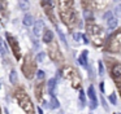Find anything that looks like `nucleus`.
<instances>
[{"mask_svg": "<svg viewBox=\"0 0 121 114\" xmlns=\"http://www.w3.org/2000/svg\"><path fill=\"white\" fill-rule=\"evenodd\" d=\"M86 30L92 43L95 45H102L103 41H104V31H103V28L100 26L95 25V23H87Z\"/></svg>", "mask_w": 121, "mask_h": 114, "instance_id": "obj_1", "label": "nucleus"}, {"mask_svg": "<svg viewBox=\"0 0 121 114\" xmlns=\"http://www.w3.org/2000/svg\"><path fill=\"white\" fill-rule=\"evenodd\" d=\"M57 34H59V36H60L61 41H63V43H64V44H65V45H66V40H65V36H64V34L61 33L60 30H57Z\"/></svg>", "mask_w": 121, "mask_h": 114, "instance_id": "obj_31", "label": "nucleus"}, {"mask_svg": "<svg viewBox=\"0 0 121 114\" xmlns=\"http://www.w3.org/2000/svg\"><path fill=\"white\" fill-rule=\"evenodd\" d=\"M59 106H60V104H59V100L55 97V96H51V101H50V108L51 109H57Z\"/></svg>", "mask_w": 121, "mask_h": 114, "instance_id": "obj_17", "label": "nucleus"}, {"mask_svg": "<svg viewBox=\"0 0 121 114\" xmlns=\"http://www.w3.org/2000/svg\"><path fill=\"white\" fill-rule=\"evenodd\" d=\"M87 95H89V98L90 101H98L96 98V93H95V90H94V86H89V88H87Z\"/></svg>", "mask_w": 121, "mask_h": 114, "instance_id": "obj_12", "label": "nucleus"}, {"mask_svg": "<svg viewBox=\"0 0 121 114\" xmlns=\"http://www.w3.org/2000/svg\"><path fill=\"white\" fill-rule=\"evenodd\" d=\"M107 51L111 53H121V30L109 36L107 41Z\"/></svg>", "mask_w": 121, "mask_h": 114, "instance_id": "obj_3", "label": "nucleus"}, {"mask_svg": "<svg viewBox=\"0 0 121 114\" xmlns=\"http://www.w3.org/2000/svg\"><path fill=\"white\" fill-rule=\"evenodd\" d=\"M81 38H82V34L81 33H74L73 34V39L76 41H79V40H81Z\"/></svg>", "mask_w": 121, "mask_h": 114, "instance_id": "obj_28", "label": "nucleus"}, {"mask_svg": "<svg viewBox=\"0 0 121 114\" xmlns=\"http://www.w3.org/2000/svg\"><path fill=\"white\" fill-rule=\"evenodd\" d=\"M43 41L47 43V44H50V43L53 41V33L51 30H46L44 31V34H43Z\"/></svg>", "mask_w": 121, "mask_h": 114, "instance_id": "obj_11", "label": "nucleus"}, {"mask_svg": "<svg viewBox=\"0 0 121 114\" xmlns=\"http://www.w3.org/2000/svg\"><path fill=\"white\" fill-rule=\"evenodd\" d=\"M0 10L3 13H5V10H7V1L5 0H0Z\"/></svg>", "mask_w": 121, "mask_h": 114, "instance_id": "obj_23", "label": "nucleus"}, {"mask_svg": "<svg viewBox=\"0 0 121 114\" xmlns=\"http://www.w3.org/2000/svg\"><path fill=\"white\" fill-rule=\"evenodd\" d=\"M89 108L91 109V110H95V109L98 108V101H90V102H89Z\"/></svg>", "mask_w": 121, "mask_h": 114, "instance_id": "obj_27", "label": "nucleus"}, {"mask_svg": "<svg viewBox=\"0 0 121 114\" xmlns=\"http://www.w3.org/2000/svg\"><path fill=\"white\" fill-rule=\"evenodd\" d=\"M99 87H100V92L104 93V84H103V82H100V83H99Z\"/></svg>", "mask_w": 121, "mask_h": 114, "instance_id": "obj_34", "label": "nucleus"}, {"mask_svg": "<svg viewBox=\"0 0 121 114\" xmlns=\"http://www.w3.org/2000/svg\"><path fill=\"white\" fill-rule=\"evenodd\" d=\"M89 75H90V79H94L95 78V74H94V69L91 66H89Z\"/></svg>", "mask_w": 121, "mask_h": 114, "instance_id": "obj_32", "label": "nucleus"}, {"mask_svg": "<svg viewBox=\"0 0 121 114\" xmlns=\"http://www.w3.org/2000/svg\"><path fill=\"white\" fill-rule=\"evenodd\" d=\"M50 56L52 60H55V61H59V60H61V56H60V52H59V48L56 44L52 43V47H50Z\"/></svg>", "mask_w": 121, "mask_h": 114, "instance_id": "obj_8", "label": "nucleus"}, {"mask_svg": "<svg viewBox=\"0 0 121 114\" xmlns=\"http://www.w3.org/2000/svg\"><path fill=\"white\" fill-rule=\"evenodd\" d=\"M43 1H47V3H50V4H51V0H43Z\"/></svg>", "mask_w": 121, "mask_h": 114, "instance_id": "obj_37", "label": "nucleus"}, {"mask_svg": "<svg viewBox=\"0 0 121 114\" xmlns=\"http://www.w3.org/2000/svg\"><path fill=\"white\" fill-rule=\"evenodd\" d=\"M18 4L22 10H29V3H27V0H20Z\"/></svg>", "mask_w": 121, "mask_h": 114, "instance_id": "obj_20", "label": "nucleus"}, {"mask_svg": "<svg viewBox=\"0 0 121 114\" xmlns=\"http://www.w3.org/2000/svg\"><path fill=\"white\" fill-rule=\"evenodd\" d=\"M100 102H102V105H103V108H104V110H108V105H107V101L104 100V97H100Z\"/></svg>", "mask_w": 121, "mask_h": 114, "instance_id": "obj_30", "label": "nucleus"}, {"mask_svg": "<svg viewBox=\"0 0 121 114\" xmlns=\"http://www.w3.org/2000/svg\"><path fill=\"white\" fill-rule=\"evenodd\" d=\"M107 27H108V30H115L117 27V20L116 18H111L109 21H107Z\"/></svg>", "mask_w": 121, "mask_h": 114, "instance_id": "obj_16", "label": "nucleus"}, {"mask_svg": "<svg viewBox=\"0 0 121 114\" xmlns=\"http://www.w3.org/2000/svg\"><path fill=\"white\" fill-rule=\"evenodd\" d=\"M38 113H39V114H43V110H42L40 108H38Z\"/></svg>", "mask_w": 121, "mask_h": 114, "instance_id": "obj_36", "label": "nucleus"}, {"mask_svg": "<svg viewBox=\"0 0 121 114\" xmlns=\"http://www.w3.org/2000/svg\"><path fill=\"white\" fill-rule=\"evenodd\" d=\"M44 77H46V74H44V71H43V70H38V71H37L38 80H43V79H44Z\"/></svg>", "mask_w": 121, "mask_h": 114, "instance_id": "obj_24", "label": "nucleus"}, {"mask_svg": "<svg viewBox=\"0 0 121 114\" xmlns=\"http://www.w3.org/2000/svg\"><path fill=\"white\" fill-rule=\"evenodd\" d=\"M44 57H46L44 52H39V53L37 54V62H42L43 60H44Z\"/></svg>", "mask_w": 121, "mask_h": 114, "instance_id": "obj_25", "label": "nucleus"}, {"mask_svg": "<svg viewBox=\"0 0 121 114\" xmlns=\"http://www.w3.org/2000/svg\"><path fill=\"white\" fill-rule=\"evenodd\" d=\"M42 93H43V84L42 83H38L35 86V96H37L38 101H42Z\"/></svg>", "mask_w": 121, "mask_h": 114, "instance_id": "obj_13", "label": "nucleus"}, {"mask_svg": "<svg viewBox=\"0 0 121 114\" xmlns=\"http://www.w3.org/2000/svg\"><path fill=\"white\" fill-rule=\"evenodd\" d=\"M115 114H121V113H115Z\"/></svg>", "mask_w": 121, "mask_h": 114, "instance_id": "obj_38", "label": "nucleus"}, {"mask_svg": "<svg viewBox=\"0 0 121 114\" xmlns=\"http://www.w3.org/2000/svg\"><path fill=\"white\" fill-rule=\"evenodd\" d=\"M9 80H11L12 84H17V80H18V78H17V71H16V70H12V71H11Z\"/></svg>", "mask_w": 121, "mask_h": 114, "instance_id": "obj_18", "label": "nucleus"}, {"mask_svg": "<svg viewBox=\"0 0 121 114\" xmlns=\"http://www.w3.org/2000/svg\"><path fill=\"white\" fill-rule=\"evenodd\" d=\"M22 73H24V75L27 78V79H31L33 77H34V73H35V64L31 61V56L30 54H27L26 57H25V62L22 64Z\"/></svg>", "mask_w": 121, "mask_h": 114, "instance_id": "obj_4", "label": "nucleus"}, {"mask_svg": "<svg viewBox=\"0 0 121 114\" xmlns=\"http://www.w3.org/2000/svg\"><path fill=\"white\" fill-rule=\"evenodd\" d=\"M109 102L112 104V105H117V97H116L115 93H111L109 95Z\"/></svg>", "mask_w": 121, "mask_h": 114, "instance_id": "obj_22", "label": "nucleus"}, {"mask_svg": "<svg viewBox=\"0 0 121 114\" xmlns=\"http://www.w3.org/2000/svg\"><path fill=\"white\" fill-rule=\"evenodd\" d=\"M85 17H86V18L91 17V13H90V12H87V10H85Z\"/></svg>", "mask_w": 121, "mask_h": 114, "instance_id": "obj_35", "label": "nucleus"}, {"mask_svg": "<svg viewBox=\"0 0 121 114\" xmlns=\"http://www.w3.org/2000/svg\"><path fill=\"white\" fill-rule=\"evenodd\" d=\"M111 18H113V14H112V12L111 10H108L107 13L104 14V20H107V21H109Z\"/></svg>", "mask_w": 121, "mask_h": 114, "instance_id": "obj_29", "label": "nucleus"}, {"mask_svg": "<svg viewBox=\"0 0 121 114\" xmlns=\"http://www.w3.org/2000/svg\"><path fill=\"white\" fill-rule=\"evenodd\" d=\"M24 25L25 26L34 25V18H33L31 14H25V17H24Z\"/></svg>", "mask_w": 121, "mask_h": 114, "instance_id": "obj_15", "label": "nucleus"}, {"mask_svg": "<svg viewBox=\"0 0 121 114\" xmlns=\"http://www.w3.org/2000/svg\"><path fill=\"white\" fill-rule=\"evenodd\" d=\"M14 96H16L20 106L24 109L25 113L26 114H34V106H33V102H31V100H30L29 95H27L24 90H17Z\"/></svg>", "mask_w": 121, "mask_h": 114, "instance_id": "obj_2", "label": "nucleus"}, {"mask_svg": "<svg viewBox=\"0 0 121 114\" xmlns=\"http://www.w3.org/2000/svg\"><path fill=\"white\" fill-rule=\"evenodd\" d=\"M7 40H8L9 45H11L12 51H13L14 53V57H16L17 60H20V45H18V41L16 40V39L13 38V36L11 35V34H7Z\"/></svg>", "mask_w": 121, "mask_h": 114, "instance_id": "obj_6", "label": "nucleus"}, {"mask_svg": "<svg viewBox=\"0 0 121 114\" xmlns=\"http://www.w3.org/2000/svg\"><path fill=\"white\" fill-rule=\"evenodd\" d=\"M115 10H116V14H117V16H121V4H120V5H117Z\"/></svg>", "mask_w": 121, "mask_h": 114, "instance_id": "obj_33", "label": "nucleus"}, {"mask_svg": "<svg viewBox=\"0 0 121 114\" xmlns=\"http://www.w3.org/2000/svg\"><path fill=\"white\" fill-rule=\"evenodd\" d=\"M86 104V98H85V92L83 91H79V109H82Z\"/></svg>", "mask_w": 121, "mask_h": 114, "instance_id": "obj_19", "label": "nucleus"}, {"mask_svg": "<svg viewBox=\"0 0 121 114\" xmlns=\"http://www.w3.org/2000/svg\"><path fill=\"white\" fill-rule=\"evenodd\" d=\"M98 73H99L100 77L104 75V66H103V62L102 61H99V64H98Z\"/></svg>", "mask_w": 121, "mask_h": 114, "instance_id": "obj_21", "label": "nucleus"}, {"mask_svg": "<svg viewBox=\"0 0 121 114\" xmlns=\"http://www.w3.org/2000/svg\"><path fill=\"white\" fill-rule=\"evenodd\" d=\"M73 0H59V8H60V13L63 12H69L73 9Z\"/></svg>", "mask_w": 121, "mask_h": 114, "instance_id": "obj_7", "label": "nucleus"}, {"mask_svg": "<svg viewBox=\"0 0 121 114\" xmlns=\"http://www.w3.org/2000/svg\"><path fill=\"white\" fill-rule=\"evenodd\" d=\"M5 53H7V49L4 48V44H3V41L0 40V56H5Z\"/></svg>", "mask_w": 121, "mask_h": 114, "instance_id": "obj_26", "label": "nucleus"}, {"mask_svg": "<svg viewBox=\"0 0 121 114\" xmlns=\"http://www.w3.org/2000/svg\"><path fill=\"white\" fill-rule=\"evenodd\" d=\"M47 88H48V93L51 96L55 95V88H56V79L55 78H51L47 83Z\"/></svg>", "mask_w": 121, "mask_h": 114, "instance_id": "obj_10", "label": "nucleus"}, {"mask_svg": "<svg viewBox=\"0 0 121 114\" xmlns=\"http://www.w3.org/2000/svg\"><path fill=\"white\" fill-rule=\"evenodd\" d=\"M0 88H1V84H0Z\"/></svg>", "mask_w": 121, "mask_h": 114, "instance_id": "obj_39", "label": "nucleus"}, {"mask_svg": "<svg viewBox=\"0 0 121 114\" xmlns=\"http://www.w3.org/2000/svg\"><path fill=\"white\" fill-rule=\"evenodd\" d=\"M43 27H44V22H43L42 20H38L37 22L34 23V28H33V33H34V35L39 36L40 34H42Z\"/></svg>", "mask_w": 121, "mask_h": 114, "instance_id": "obj_9", "label": "nucleus"}, {"mask_svg": "<svg viewBox=\"0 0 121 114\" xmlns=\"http://www.w3.org/2000/svg\"><path fill=\"white\" fill-rule=\"evenodd\" d=\"M111 75L112 79L115 80L116 86L118 87V90L121 91V62H116L111 69Z\"/></svg>", "mask_w": 121, "mask_h": 114, "instance_id": "obj_5", "label": "nucleus"}, {"mask_svg": "<svg viewBox=\"0 0 121 114\" xmlns=\"http://www.w3.org/2000/svg\"><path fill=\"white\" fill-rule=\"evenodd\" d=\"M78 62L81 66L87 67V51H83V53L78 57Z\"/></svg>", "mask_w": 121, "mask_h": 114, "instance_id": "obj_14", "label": "nucleus"}]
</instances>
